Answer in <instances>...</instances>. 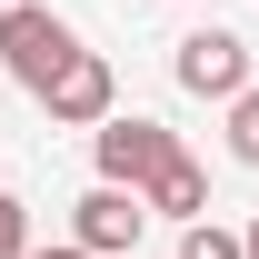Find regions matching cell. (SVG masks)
Listing matches in <instances>:
<instances>
[{
  "label": "cell",
  "instance_id": "1",
  "mask_svg": "<svg viewBox=\"0 0 259 259\" xmlns=\"http://www.w3.org/2000/svg\"><path fill=\"white\" fill-rule=\"evenodd\" d=\"M70 60H80V30H70L50 0H10V10H0V70H10V80H20L30 100L50 90Z\"/></svg>",
  "mask_w": 259,
  "mask_h": 259
},
{
  "label": "cell",
  "instance_id": "2",
  "mask_svg": "<svg viewBox=\"0 0 259 259\" xmlns=\"http://www.w3.org/2000/svg\"><path fill=\"white\" fill-rule=\"evenodd\" d=\"M169 160H180V140H169L160 120H140V110H110V120L90 130V169H100V190H130V199H140Z\"/></svg>",
  "mask_w": 259,
  "mask_h": 259
},
{
  "label": "cell",
  "instance_id": "3",
  "mask_svg": "<svg viewBox=\"0 0 259 259\" xmlns=\"http://www.w3.org/2000/svg\"><path fill=\"white\" fill-rule=\"evenodd\" d=\"M169 70H180L190 100H220V110H229V100L249 90V40H239V30H190L180 50H169Z\"/></svg>",
  "mask_w": 259,
  "mask_h": 259
},
{
  "label": "cell",
  "instance_id": "4",
  "mask_svg": "<svg viewBox=\"0 0 259 259\" xmlns=\"http://www.w3.org/2000/svg\"><path fill=\"white\" fill-rule=\"evenodd\" d=\"M140 229H150V209H140L130 190H100V180H90V190L70 199V249H80V259H120V249H140Z\"/></svg>",
  "mask_w": 259,
  "mask_h": 259
},
{
  "label": "cell",
  "instance_id": "5",
  "mask_svg": "<svg viewBox=\"0 0 259 259\" xmlns=\"http://www.w3.org/2000/svg\"><path fill=\"white\" fill-rule=\"evenodd\" d=\"M40 110H50L60 130H100L110 110H120V80H110V60H100V50H80V60H70L60 80L40 90Z\"/></svg>",
  "mask_w": 259,
  "mask_h": 259
},
{
  "label": "cell",
  "instance_id": "6",
  "mask_svg": "<svg viewBox=\"0 0 259 259\" xmlns=\"http://www.w3.org/2000/svg\"><path fill=\"white\" fill-rule=\"evenodd\" d=\"M140 209H150V220H180V229H190V220H209V169L180 150V160H169L160 180L140 190Z\"/></svg>",
  "mask_w": 259,
  "mask_h": 259
},
{
  "label": "cell",
  "instance_id": "7",
  "mask_svg": "<svg viewBox=\"0 0 259 259\" xmlns=\"http://www.w3.org/2000/svg\"><path fill=\"white\" fill-rule=\"evenodd\" d=\"M229 160H239V169H259V80L229 100Z\"/></svg>",
  "mask_w": 259,
  "mask_h": 259
},
{
  "label": "cell",
  "instance_id": "8",
  "mask_svg": "<svg viewBox=\"0 0 259 259\" xmlns=\"http://www.w3.org/2000/svg\"><path fill=\"white\" fill-rule=\"evenodd\" d=\"M40 239H30V199L20 190H0V259H30Z\"/></svg>",
  "mask_w": 259,
  "mask_h": 259
},
{
  "label": "cell",
  "instance_id": "9",
  "mask_svg": "<svg viewBox=\"0 0 259 259\" xmlns=\"http://www.w3.org/2000/svg\"><path fill=\"white\" fill-rule=\"evenodd\" d=\"M180 259H239V229H220V220H190V229H180Z\"/></svg>",
  "mask_w": 259,
  "mask_h": 259
},
{
  "label": "cell",
  "instance_id": "10",
  "mask_svg": "<svg viewBox=\"0 0 259 259\" xmlns=\"http://www.w3.org/2000/svg\"><path fill=\"white\" fill-rule=\"evenodd\" d=\"M239 259H259V220H249V229H239Z\"/></svg>",
  "mask_w": 259,
  "mask_h": 259
},
{
  "label": "cell",
  "instance_id": "11",
  "mask_svg": "<svg viewBox=\"0 0 259 259\" xmlns=\"http://www.w3.org/2000/svg\"><path fill=\"white\" fill-rule=\"evenodd\" d=\"M30 259H80V249H70V239H60V249H30Z\"/></svg>",
  "mask_w": 259,
  "mask_h": 259
},
{
  "label": "cell",
  "instance_id": "12",
  "mask_svg": "<svg viewBox=\"0 0 259 259\" xmlns=\"http://www.w3.org/2000/svg\"><path fill=\"white\" fill-rule=\"evenodd\" d=\"M0 10H10V0H0Z\"/></svg>",
  "mask_w": 259,
  "mask_h": 259
}]
</instances>
